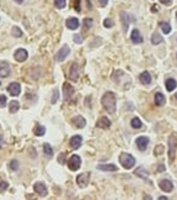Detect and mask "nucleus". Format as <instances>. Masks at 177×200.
<instances>
[{"mask_svg":"<svg viewBox=\"0 0 177 200\" xmlns=\"http://www.w3.org/2000/svg\"><path fill=\"white\" fill-rule=\"evenodd\" d=\"M71 122L76 126V127H79V129H84L85 127V125H86V120L81 116V115H77V116H75V118H73V120H71Z\"/></svg>","mask_w":177,"mask_h":200,"instance_id":"2eb2a0df","label":"nucleus"},{"mask_svg":"<svg viewBox=\"0 0 177 200\" xmlns=\"http://www.w3.org/2000/svg\"><path fill=\"white\" fill-rule=\"evenodd\" d=\"M119 162L126 169H132L135 166V158L130 153H121L119 156Z\"/></svg>","mask_w":177,"mask_h":200,"instance_id":"f03ea898","label":"nucleus"},{"mask_svg":"<svg viewBox=\"0 0 177 200\" xmlns=\"http://www.w3.org/2000/svg\"><path fill=\"white\" fill-rule=\"evenodd\" d=\"M162 41H164L162 36H161L160 34H157V32H155V34L151 36V43H153V45H159V43H161Z\"/></svg>","mask_w":177,"mask_h":200,"instance_id":"393cba45","label":"nucleus"},{"mask_svg":"<svg viewBox=\"0 0 177 200\" xmlns=\"http://www.w3.org/2000/svg\"><path fill=\"white\" fill-rule=\"evenodd\" d=\"M96 126L100 127V129H105V130H107V129H110V126H111V121L108 120V118L102 116V118H100V119L97 120Z\"/></svg>","mask_w":177,"mask_h":200,"instance_id":"4468645a","label":"nucleus"},{"mask_svg":"<svg viewBox=\"0 0 177 200\" xmlns=\"http://www.w3.org/2000/svg\"><path fill=\"white\" fill-rule=\"evenodd\" d=\"M14 57H15V59H16L17 62H25V61L27 59V57H28V53H27L26 50H24V48H19V50L15 52Z\"/></svg>","mask_w":177,"mask_h":200,"instance_id":"9d476101","label":"nucleus"},{"mask_svg":"<svg viewBox=\"0 0 177 200\" xmlns=\"http://www.w3.org/2000/svg\"><path fill=\"white\" fill-rule=\"evenodd\" d=\"M9 74H10V68H9V66H6V64L0 66V77L6 78V77H9Z\"/></svg>","mask_w":177,"mask_h":200,"instance_id":"5701e85b","label":"nucleus"},{"mask_svg":"<svg viewBox=\"0 0 177 200\" xmlns=\"http://www.w3.org/2000/svg\"><path fill=\"white\" fill-rule=\"evenodd\" d=\"M43 151H44L46 156H48V157H52V156H53V148H52L48 143H44V145H43Z\"/></svg>","mask_w":177,"mask_h":200,"instance_id":"2f4dec72","label":"nucleus"},{"mask_svg":"<svg viewBox=\"0 0 177 200\" xmlns=\"http://www.w3.org/2000/svg\"><path fill=\"white\" fill-rule=\"evenodd\" d=\"M58 96H59V91H58V89H54V90H53V99H52V104H55V103H57V99H58Z\"/></svg>","mask_w":177,"mask_h":200,"instance_id":"4c0bfd02","label":"nucleus"},{"mask_svg":"<svg viewBox=\"0 0 177 200\" xmlns=\"http://www.w3.org/2000/svg\"><path fill=\"white\" fill-rule=\"evenodd\" d=\"M90 178H91V173H81L76 177V183L80 188H85L88 182H90Z\"/></svg>","mask_w":177,"mask_h":200,"instance_id":"39448f33","label":"nucleus"},{"mask_svg":"<svg viewBox=\"0 0 177 200\" xmlns=\"http://www.w3.org/2000/svg\"><path fill=\"white\" fill-rule=\"evenodd\" d=\"M141 121L138 119V118H133L132 119V121H130V126L133 127V129H140L141 127Z\"/></svg>","mask_w":177,"mask_h":200,"instance_id":"c85d7f7f","label":"nucleus"},{"mask_svg":"<svg viewBox=\"0 0 177 200\" xmlns=\"http://www.w3.org/2000/svg\"><path fill=\"white\" fill-rule=\"evenodd\" d=\"M97 169H100V170H105V172H116L118 168H117L116 164L102 163V164H97Z\"/></svg>","mask_w":177,"mask_h":200,"instance_id":"dca6fc26","label":"nucleus"},{"mask_svg":"<svg viewBox=\"0 0 177 200\" xmlns=\"http://www.w3.org/2000/svg\"><path fill=\"white\" fill-rule=\"evenodd\" d=\"M6 105V96L5 95H0V106H2V108H4Z\"/></svg>","mask_w":177,"mask_h":200,"instance_id":"ea45409f","label":"nucleus"},{"mask_svg":"<svg viewBox=\"0 0 177 200\" xmlns=\"http://www.w3.org/2000/svg\"><path fill=\"white\" fill-rule=\"evenodd\" d=\"M164 169H165V166H164V164H161V166L157 168V172H162Z\"/></svg>","mask_w":177,"mask_h":200,"instance_id":"de8ad7c7","label":"nucleus"},{"mask_svg":"<svg viewBox=\"0 0 177 200\" xmlns=\"http://www.w3.org/2000/svg\"><path fill=\"white\" fill-rule=\"evenodd\" d=\"M99 3H100V5H101L102 8H105V6L107 5V3H108V0H99Z\"/></svg>","mask_w":177,"mask_h":200,"instance_id":"37998d69","label":"nucleus"},{"mask_svg":"<svg viewBox=\"0 0 177 200\" xmlns=\"http://www.w3.org/2000/svg\"><path fill=\"white\" fill-rule=\"evenodd\" d=\"M46 134V127L43 125H38L36 129H35V135L36 136H43Z\"/></svg>","mask_w":177,"mask_h":200,"instance_id":"c756f323","label":"nucleus"},{"mask_svg":"<svg viewBox=\"0 0 177 200\" xmlns=\"http://www.w3.org/2000/svg\"><path fill=\"white\" fill-rule=\"evenodd\" d=\"M81 166V158L77 156V154H73L70 158H69V162H68V167L70 170H77Z\"/></svg>","mask_w":177,"mask_h":200,"instance_id":"20e7f679","label":"nucleus"},{"mask_svg":"<svg viewBox=\"0 0 177 200\" xmlns=\"http://www.w3.org/2000/svg\"><path fill=\"white\" fill-rule=\"evenodd\" d=\"M175 98H176V100H177V93H176V95H175Z\"/></svg>","mask_w":177,"mask_h":200,"instance_id":"3c124183","label":"nucleus"},{"mask_svg":"<svg viewBox=\"0 0 177 200\" xmlns=\"http://www.w3.org/2000/svg\"><path fill=\"white\" fill-rule=\"evenodd\" d=\"M8 186H9V184L6 182H4V180L0 182V191H5L8 189Z\"/></svg>","mask_w":177,"mask_h":200,"instance_id":"58836bf2","label":"nucleus"},{"mask_svg":"<svg viewBox=\"0 0 177 200\" xmlns=\"http://www.w3.org/2000/svg\"><path fill=\"white\" fill-rule=\"evenodd\" d=\"M165 86H166V90H167V91H172V90L176 89L177 82H176L175 79H172V78H168V79H166V82H165Z\"/></svg>","mask_w":177,"mask_h":200,"instance_id":"aec40b11","label":"nucleus"},{"mask_svg":"<svg viewBox=\"0 0 177 200\" xmlns=\"http://www.w3.org/2000/svg\"><path fill=\"white\" fill-rule=\"evenodd\" d=\"M65 25H66V27H68L69 30H76V29L79 27L80 22H79V20H77L76 18H70V19L66 20Z\"/></svg>","mask_w":177,"mask_h":200,"instance_id":"f3484780","label":"nucleus"},{"mask_svg":"<svg viewBox=\"0 0 177 200\" xmlns=\"http://www.w3.org/2000/svg\"><path fill=\"white\" fill-rule=\"evenodd\" d=\"M11 35H13L14 37H21V36H22V31L20 30V27L13 26V29H11Z\"/></svg>","mask_w":177,"mask_h":200,"instance_id":"7c9ffc66","label":"nucleus"},{"mask_svg":"<svg viewBox=\"0 0 177 200\" xmlns=\"http://www.w3.org/2000/svg\"><path fill=\"white\" fill-rule=\"evenodd\" d=\"M33 190H35L37 194H40L41 196H46V195L48 194V190H47V188H46V185H44L43 183H36V184L33 185Z\"/></svg>","mask_w":177,"mask_h":200,"instance_id":"f8f14e48","label":"nucleus"},{"mask_svg":"<svg viewBox=\"0 0 177 200\" xmlns=\"http://www.w3.org/2000/svg\"><path fill=\"white\" fill-rule=\"evenodd\" d=\"M63 91H64V98L65 99H69L73 95V93H74V88L71 85H69V84H64Z\"/></svg>","mask_w":177,"mask_h":200,"instance_id":"4be33fe9","label":"nucleus"},{"mask_svg":"<svg viewBox=\"0 0 177 200\" xmlns=\"http://www.w3.org/2000/svg\"><path fill=\"white\" fill-rule=\"evenodd\" d=\"M19 167H20V164H19V162H17L16 159L10 161V163H9V168H10L11 170H17Z\"/></svg>","mask_w":177,"mask_h":200,"instance_id":"72a5a7b5","label":"nucleus"},{"mask_svg":"<svg viewBox=\"0 0 177 200\" xmlns=\"http://www.w3.org/2000/svg\"><path fill=\"white\" fill-rule=\"evenodd\" d=\"M121 20H122V24H123V29H124V31H127L128 25H129V21H128V15H127L124 11L121 13Z\"/></svg>","mask_w":177,"mask_h":200,"instance_id":"bb28decb","label":"nucleus"},{"mask_svg":"<svg viewBox=\"0 0 177 200\" xmlns=\"http://www.w3.org/2000/svg\"><path fill=\"white\" fill-rule=\"evenodd\" d=\"M159 186H160V189H161L162 191H165V193H170V191H172V189H173V185H172L171 180H168V179H162V180H160Z\"/></svg>","mask_w":177,"mask_h":200,"instance_id":"1a4fd4ad","label":"nucleus"},{"mask_svg":"<svg viewBox=\"0 0 177 200\" xmlns=\"http://www.w3.org/2000/svg\"><path fill=\"white\" fill-rule=\"evenodd\" d=\"M15 2H16V3H17V4H21V3H22V2H24V0H15Z\"/></svg>","mask_w":177,"mask_h":200,"instance_id":"09e8293b","label":"nucleus"},{"mask_svg":"<svg viewBox=\"0 0 177 200\" xmlns=\"http://www.w3.org/2000/svg\"><path fill=\"white\" fill-rule=\"evenodd\" d=\"M101 104L104 105L105 110L110 114H113L116 111V95L112 91L105 93V95L101 99Z\"/></svg>","mask_w":177,"mask_h":200,"instance_id":"f257e3e1","label":"nucleus"},{"mask_svg":"<svg viewBox=\"0 0 177 200\" xmlns=\"http://www.w3.org/2000/svg\"><path fill=\"white\" fill-rule=\"evenodd\" d=\"M104 26L107 27V29L112 27V26H113V21H112V19H105V21H104Z\"/></svg>","mask_w":177,"mask_h":200,"instance_id":"e433bc0d","label":"nucleus"},{"mask_svg":"<svg viewBox=\"0 0 177 200\" xmlns=\"http://www.w3.org/2000/svg\"><path fill=\"white\" fill-rule=\"evenodd\" d=\"M92 19H85L84 20V25H85V29H90L92 26Z\"/></svg>","mask_w":177,"mask_h":200,"instance_id":"c9c22d12","label":"nucleus"},{"mask_svg":"<svg viewBox=\"0 0 177 200\" xmlns=\"http://www.w3.org/2000/svg\"><path fill=\"white\" fill-rule=\"evenodd\" d=\"M69 53H70L69 46H63V47L58 51V53H57V56H55V61H57V62H63V61L69 56Z\"/></svg>","mask_w":177,"mask_h":200,"instance_id":"423d86ee","label":"nucleus"},{"mask_svg":"<svg viewBox=\"0 0 177 200\" xmlns=\"http://www.w3.org/2000/svg\"><path fill=\"white\" fill-rule=\"evenodd\" d=\"M135 143L140 151H145L148 148V145H149V138L146 136H140L135 140Z\"/></svg>","mask_w":177,"mask_h":200,"instance_id":"0eeeda50","label":"nucleus"},{"mask_svg":"<svg viewBox=\"0 0 177 200\" xmlns=\"http://www.w3.org/2000/svg\"><path fill=\"white\" fill-rule=\"evenodd\" d=\"M82 143V137L80 135H75L70 138V147L73 150H77Z\"/></svg>","mask_w":177,"mask_h":200,"instance_id":"9b49d317","label":"nucleus"},{"mask_svg":"<svg viewBox=\"0 0 177 200\" xmlns=\"http://www.w3.org/2000/svg\"><path fill=\"white\" fill-rule=\"evenodd\" d=\"M19 109H20V103H19V102H16V100H14V102H11V103H10L9 111H10L11 114L17 113V111H19Z\"/></svg>","mask_w":177,"mask_h":200,"instance_id":"b1692460","label":"nucleus"},{"mask_svg":"<svg viewBox=\"0 0 177 200\" xmlns=\"http://www.w3.org/2000/svg\"><path fill=\"white\" fill-rule=\"evenodd\" d=\"M176 20H177V11H176Z\"/></svg>","mask_w":177,"mask_h":200,"instance_id":"603ef678","label":"nucleus"},{"mask_svg":"<svg viewBox=\"0 0 177 200\" xmlns=\"http://www.w3.org/2000/svg\"><path fill=\"white\" fill-rule=\"evenodd\" d=\"M130 38H132L133 43H141V42H143V37H141V35H140V32H139L138 29H134V30L132 31Z\"/></svg>","mask_w":177,"mask_h":200,"instance_id":"a211bd4d","label":"nucleus"},{"mask_svg":"<svg viewBox=\"0 0 177 200\" xmlns=\"http://www.w3.org/2000/svg\"><path fill=\"white\" fill-rule=\"evenodd\" d=\"M162 153H164V146L162 145H157L155 147V150H154V154L155 156H161Z\"/></svg>","mask_w":177,"mask_h":200,"instance_id":"f704fd0d","label":"nucleus"},{"mask_svg":"<svg viewBox=\"0 0 177 200\" xmlns=\"http://www.w3.org/2000/svg\"><path fill=\"white\" fill-rule=\"evenodd\" d=\"M74 42L75 43H81L82 42V37L80 35H74Z\"/></svg>","mask_w":177,"mask_h":200,"instance_id":"a19ab883","label":"nucleus"},{"mask_svg":"<svg viewBox=\"0 0 177 200\" xmlns=\"http://www.w3.org/2000/svg\"><path fill=\"white\" fill-rule=\"evenodd\" d=\"M176 153H177V138L173 135H171L168 137V158H170V161H173Z\"/></svg>","mask_w":177,"mask_h":200,"instance_id":"7ed1b4c3","label":"nucleus"},{"mask_svg":"<svg viewBox=\"0 0 177 200\" xmlns=\"http://www.w3.org/2000/svg\"><path fill=\"white\" fill-rule=\"evenodd\" d=\"M54 5L57 9H64L66 5V0H54Z\"/></svg>","mask_w":177,"mask_h":200,"instance_id":"473e14b6","label":"nucleus"},{"mask_svg":"<svg viewBox=\"0 0 177 200\" xmlns=\"http://www.w3.org/2000/svg\"><path fill=\"white\" fill-rule=\"evenodd\" d=\"M58 161H59L60 163H64V154H63V153L60 154V158H58Z\"/></svg>","mask_w":177,"mask_h":200,"instance_id":"49530a36","label":"nucleus"},{"mask_svg":"<svg viewBox=\"0 0 177 200\" xmlns=\"http://www.w3.org/2000/svg\"><path fill=\"white\" fill-rule=\"evenodd\" d=\"M159 199H160V200H165V199H167V198H166V196H160Z\"/></svg>","mask_w":177,"mask_h":200,"instance_id":"8fccbe9b","label":"nucleus"},{"mask_svg":"<svg viewBox=\"0 0 177 200\" xmlns=\"http://www.w3.org/2000/svg\"><path fill=\"white\" fill-rule=\"evenodd\" d=\"M139 79H140V82H141L144 85H149V84L151 83V75L149 74V72H143V73L140 74Z\"/></svg>","mask_w":177,"mask_h":200,"instance_id":"412c9836","label":"nucleus"},{"mask_svg":"<svg viewBox=\"0 0 177 200\" xmlns=\"http://www.w3.org/2000/svg\"><path fill=\"white\" fill-rule=\"evenodd\" d=\"M154 100H155V105H157V106H162V105H165V102H166L165 95H164L162 93H156Z\"/></svg>","mask_w":177,"mask_h":200,"instance_id":"6ab92c4d","label":"nucleus"},{"mask_svg":"<svg viewBox=\"0 0 177 200\" xmlns=\"http://www.w3.org/2000/svg\"><path fill=\"white\" fill-rule=\"evenodd\" d=\"M3 143H4V137H3V135H0V148L3 147Z\"/></svg>","mask_w":177,"mask_h":200,"instance_id":"a18cd8bd","label":"nucleus"},{"mask_svg":"<svg viewBox=\"0 0 177 200\" xmlns=\"http://www.w3.org/2000/svg\"><path fill=\"white\" fill-rule=\"evenodd\" d=\"M0 85H2V82H0Z\"/></svg>","mask_w":177,"mask_h":200,"instance_id":"864d4df0","label":"nucleus"},{"mask_svg":"<svg viewBox=\"0 0 177 200\" xmlns=\"http://www.w3.org/2000/svg\"><path fill=\"white\" fill-rule=\"evenodd\" d=\"M134 174H135L137 177H140V178H144V179L148 178V175H149V173H148L143 167H139V168L134 172Z\"/></svg>","mask_w":177,"mask_h":200,"instance_id":"a878e982","label":"nucleus"},{"mask_svg":"<svg viewBox=\"0 0 177 200\" xmlns=\"http://www.w3.org/2000/svg\"><path fill=\"white\" fill-rule=\"evenodd\" d=\"M8 91L10 93V95L13 96H17L21 91V86L19 83H11L9 86H8Z\"/></svg>","mask_w":177,"mask_h":200,"instance_id":"ddd939ff","label":"nucleus"},{"mask_svg":"<svg viewBox=\"0 0 177 200\" xmlns=\"http://www.w3.org/2000/svg\"><path fill=\"white\" fill-rule=\"evenodd\" d=\"M69 78L74 82H76L79 79V64L76 62H74L70 67V70H69Z\"/></svg>","mask_w":177,"mask_h":200,"instance_id":"6e6552de","label":"nucleus"},{"mask_svg":"<svg viewBox=\"0 0 177 200\" xmlns=\"http://www.w3.org/2000/svg\"><path fill=\"white\" fill-rule=\"evenodd\" d=\"M160 3L164 4V5H170L172 3V0H160Z\"/></svg>","mask_w":177,"mask_h":200,"instance_id":"c03bdc74","label":"nucleus"},{"mask_svg":"<svg viewBox=\"0 0 177 200\" xmlns=\"http://www.w3.org/2000/svg\"><path fill=\"white\" fill-rule=\"evenodd\" d=\"M75 10L80 11V0H75Z\"/></svg>","mask_w":177,"mask_h":200,"instance_id":"79ce46f5","label":"nucleus"},{"mask_svg":"<svg viewBox=\"0 0 177 200\" xmlns=\"http://www.w3.org/2000/svg\"><path fill=\"white\" fill-rule=\"evenodd\" d=\"M160 27H161L162 32H164V34H166V35L171 32V25H170L168 22H166V21H162V22H160Z\"/></svg>","mask_w":177,"mask_h":200,"instance_id":"cd10ccee","label":"nucleus"}]
</instances>
